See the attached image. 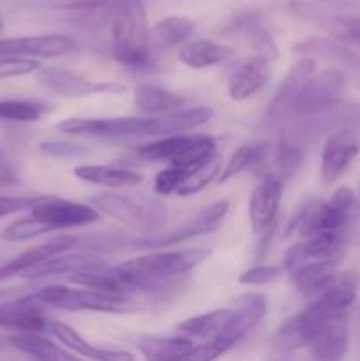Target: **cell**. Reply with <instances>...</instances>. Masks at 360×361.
I'll return each instance as SVG.
<instances>
[{
  "mask_svg": "<svg viewBox=\"0 0 360 361\" xmlns=\"http://www.w3.org/2000/svg\"><path fill=\"white\" fill-rule=\"evenodd\" d=\"M133 101L143 116H161L184 108L182 95L152 83H141L134 88Z\"/></svg>",
  "mask_w": 360,
  "mask_h": 361,
  "instance_id": "cell-23",
  "label": "cell"
},
{
  "mask_svg": "<svg viewBox=\"0 0 360 361\" xmlns=\"http://www.w3.org/2000/svg\"><path fill=\"white\" fill-rule=\"evenodd\" d=\"M270 76L267 60L260 56H247L236 62L228 76V94L233 101H246L256 95Z\"/></svg>",
  "mask_w": 360,
  "mask_h": 361,
  "instance_id": "cell-17",
  "label": "cell"
},
{
  "mask_svg": "<svg viewBox=\"0 0 360 361\" xmlns=\"http://www.w3.org/2000/svg\"><path fill=\"white\" fill-rule=\"evenodd\" d=\"M74 176L81 182L92 183V185L108 187V189H129L143 182V176L133 169L116 168V166L104 164H83L74 168Z\"/></svg>",
  "mask_w": 360,
  "mask_h": 361,
  "instance_id": "cell-22",
  "label": "cell"
},
{
  "mask_svg": "<svg viewBox=\"0 0 360 361\" xmlns=\"http://www.w3.org/2000/svg\"><path fill=\"white\" fill-rule=\"evenodd\" d=\"M307 337V349L314 361H342L348 351L349 324L346 314L307 323L300 316Z\"/></svg>",
  "mask_w": 360,
  "mask_h": 361,
  "instance_id": "cell-6",
  "label": "cell"
},
{
  "mask_svg": "<svg viewBox=\"0 0 360 361\" xmlns=\"http://www.w3.org/2000/svg\"><path fill=\"white\" fill-rule=\"evenodd\" d=\"M346 28H348L349 35H352V37L360 44V18H353V20H349L348 23H346Z\"/></svg>",
  "mask_w": 360,
  "mask_h": 361,
  "instance_id": "cell-41",
  "label": "cell"
},
{
  "mask_svg": "<svg viewBox=\"0 0 360 361\" xmlns=\"http://www.w3.org/2000/svg\"><path fill=\"white\" fill-rule=\"evenodd\" d=\"M339 261L341 259L313 261V263L304 264L295 275H292L293 282H295V288L299 289L300 295L307 296V298L321 295L330 286L335 275L339 274Z\"/></svg>",
  "mask_w": 360,
  "mask_h": 361,
  "instance_id": "cell-26",
  "label": "cell"
},
{
  "mask_svg": "<svg viewBox=\"0 0 360 361\" xmlns=\"http://www.w3.org/2000/svg\"><path fill=\"white\" fill-rule=\"evenodd\" d=\"M314 69H316V63L309 56L300 59L299 62L289 67L288 74L284 76L282 83L279 85L277 92H275L274 99H272L270 106L267 109V118L272 123H279L288 118L289 115H293L296 99H299L300 92L304 90L307 81L314 76Z\"/></svg>",
  "mask_w": 360,
  "mask_h": 361,
  "instance_id": "cell-12",
  "label": "cell"
},
{
  "mask_svg": "<svg viewBox=\"0 0 360 361\" xmlns=\"http://www.w3.org/2000/svg\"><path fill=\"white\" fill-rule=\"evenodd\" d=\"M9 344L37 361H83L41 334H14L9 337Z\"/></svg>",
  "mask_w": 360,
  "mask_h": 361,
  "instance_id": "cell-25",
  "label": "cell"
},
{
  "mask_svg": "<svg viewBox=\"0 0 360 361\" xmlns=\"http://www.w3.org/2000/svg\"><path fill=\"white\" fill-rule=\"evenodd\" d=\"M108 263L102 257L88 252H66L46 263L37 264L25 271L21 277L25 279H44V277H56V275H74L83 274V271H95L106 270Z\"/></svg>",
  "mask_w": 360,
  "mask_h": 361,
  "instance_id": "cell-19",
  "label": "cell"
},
{
  "mask_svg": "<svg viewBox=\"0 0 360 361\" xmlns=\"http://www.w3.org/2000/svg\"><path fill=\"white\" fill-rule=\"evenodd\" d=\"M229 203L228 201H217V203L210 204L208 208H205L203 212L196 215V217L191 219L189 222L182 224V228L175 229L172 233H166V235H155V236H147L141 242H134L136 247H147V249H162V247L175 245V243L182 242V240L193 238V236L205 235V233H212L214 229L219 228V222L224 219V215L228 214Z\"/></svg>",
  "mask_w": 360,
  "mask_h": 361,
  "instance_id": "cell-14",
  "label": "cell"
},
{
  "mask_svg": "<svg viewBox=\"0 0 360 361\" xmlns=\"http://www.w3.org/2000/svg\"><path fill=\"white\" fill-rule=\"evenodd\" d=\"M228 314L229 309H217L212 310V312L201 314V316L189 317V319L176 324L175 334L193 342L194 338H203V342L210 341V338L217 337L221 328L224 326Z\"/></svg>",
  "mask_w": 360,
  "mask_h": 361,
  "instance_id": "cell-29",
  "label": "cell"
},
{
  "mask_svg": "<svg viewBox=\"0 0 360 361\" xmlns=\"http://www.w3.org/2000/svg\"><path fill=\"white\" fill-rule=\"evenodd\" d=\"M35 197H25V196H0V221L9 215L18 214L23 210H32L35 204Z\"/></svg>",
  "mask_w": 360,
  "mask_h": 361,
  "instance_id": "cell-38",
  "label": "cell"
},
{
  "mask_svg": "<svg viewBox=\"0 0 360 361\" xmlns=\"http://www.w3.org/2000/svg\"><path fill=\"white\" fill-rule=\"evenodd\" d=\"M4 32V21H2V18H0V34H2Z\"/></svg>",
  "mask_w": 360,
  "mask_h": 361,
  "instance_id": "cell-42",
  "label": "cell"
},
{
  "mask_svg": "<svg viewBox=\"0 0 360 361\" xmlns=\"http://www.w3.org/2000/svg\"><path fill=\"white\" fill-rule=\"evenodd\" d=\"M355 204V192L349 187H341L328 201H309L295 219V228L302 238L318 233L342 231Z\"/></svg>",
  "mask_w": 360,
  "mask_h": 361,
  "instance_id": "cell-5",
  "label": "cell"
},
{
  "mask_svg": "<svg viewBox=\"0 0 360 361\" xmlns=\"http://www.w3.org/2000/svg\"><path fill=\"white\" fill-rule=\"evenodd\" d=\"M48 326L42 305L32 295L0 300V328L14 334H42Z\"/></svg>",
  "mask_w": 360,
  "mask_h": 361,
  "instance_id": "cell-15",
  "label": "cell"
},
{
  "mask_svg": "<svg viewBox=\"0 0 360 361\" xmlns=\"http://www.w3.org/2000/svg\"><path fill=\"white\" fill-rule=\"evenodd\" d=\"M196 30L194 20L187 16H166L155 21L148 28V41L152 49L166 51V49L184 46Z\"/></svg>",
  "mask_w": 360,
  "mask_h": 361,
  "instance_id": "cell-21",
  "label": "cell"
},
{
  "mask_svg": "<svg viewBox=\"0 0 360 361\" xmlns=\"http://www.w3.org/2000/svg\"><path fill=\"white\" fill-rule=\"evenodd\" d=\"M41 69V62L28 56H7L0 60V80L6 78L25 76V74L37 73Z\"/></svg>",
  "mask_w": 360,
  "mask_h": 361,
  "instance_id": "cell-35",
  "label": "cell"
},
{
  "mask_svg": "<svg viewBox=\"0 0 360 361\" xmlns=\"http://www.w3.org/2000/svg\"><path fill=\"white\" fill-rule=\"evenodd\" d=\"M210 254V249L150 252L133 257L113 270L129 291H157L172 279L189 274L200 267Z\"/></svg>",
  "mask_w": 360,
  "mask_h": 361,
  "instance_id": "cell-1",
  "label": "cell"
},
{
  "mask_svg": "<svg viewBox=\"0 0 360 361\" xmlns=\"http://www.w3.org/2000/svg\"><path fill=\"white\" fill-rule=\"evenodd\" d=\"M136 345L145 361H182L196 344L189 338L175 335V337H141Z\"/></svg>",
  "mask_w": 360,
  "mask_h": 361,
  "instance_id": "cell-27",
  "label": "cell"
},
{
  "mask_svg": "<svg viewBox=\"0 0 360 361\" xmlns=\"http://www.w3.org/2000/svg\"><path fill=\"white\" fill-rule=\"evenodd\" d=\"M267 314V300L260 293H247L236 300L235 307L229 309L224 326L217 334V337L228 345H236L253 328L258 326L263 316Z\"/></svg>",
  "mask_w": 360,
  "mask_h": 361,
  "instance_id": "cell-13",
  "label": "cell"
},
{
  "mask_svg": "<svg viewBox=\"0 0 360 361\" xmlns=\"http://www.w3.org/2000/svg\"><path fill=\"white\" fill-rule=\"evenodd\" d=\"M41 305L53 307V309L69 310H90V312L104 314H129L138 309V303L131 296L116 295V293L94 291V289H74L67 286L52 284L44 286L34 295Z\"/></svg>",
  "mask_w": 360,
  "mask_h": 361,
  "instance_id": "cell-4",
  "label": "cell"
},
{
  "mask_svg": "<svg viewBox=\"0 0 360 361\" xmlns=\"http://www.w3.org/2000/svg\"><path fill=\"white\" fill-rule=\"evenodd\" d=\"M42 113H44V106L37 101H25V99H2L0 101V120H6V122H37Z\"/></svg>",
  "mask_w": 360,
  "mask_h": 361,
  "instance_id": "cell-33",
  "label": "cell"
},
{
  "mask_svg": "<svg viewBox=\"0 0 360 361\" xmlns=\"http://www.w3.org/2000/svg\"><path fill=\"white\" fill-rule=\"evenodd\" d=\"M52 231L53 229L49 228V226L42 224L41 221H37V219H34L32 215H28V217L18 219V221L11 222V224L0 233V238H2L4 242L20 243L32 238H39V236H44Z\"/></svg>",
  "mask_w": 360,
  "mask_h": 361,
  "instance_id": "cell-34",
  "label": "cell"
},
{
  "mask_svg": "<svg viewBox=\"0 0 360 361\" xmlns=\"http://www.w3.org/2000/svg\"><path fill=\"white\" fill-rule=\"evenodd\" d=\"M186 175H187L186 169H180V168L161 169L154 178V190L159 194V196H168V194L176 192Z\"/></svg>",
  "mask_w": 360,
  "mask_h": 361,
  "instance_id": "cell-37",
  "label": "cell"
},
{
  "mask_svg": "<svg viewBox=\"0 0 360 361\" xmlns=\"http://www.w3.org/2000/svg\"><path fill=\"white\" fill-rule=\"evenodd\" d=\"M233 55L235 51L229 46L210 41V39H194L180 48L179 59L184 66L191 67V69H205V67L224 63Z\"/></svg>",
  "mask_w": 360,
  "mask_h": 361,
  "instance_id": "cell-24",
  "label": "cell"
},
{
  "mask_svg": "<svg viewBox=\"0 0 360 361\" xmlns=\"http://www.w3.org/2000/svg\"><path fill=\"white\" fill-rule=\"evenodd\" d=\"M92 207L113 221L148 236L159 235L168 222L164 203L155 197L106 192L95 196Z\"/></svg>",
  "mask_w": 360,
  "mask_h": 361,
  "instance_id": "cell-3",
  "label": "cell"
},
{
  "mask_svg": "<svg viewBox=\"0 0 360 361\" xmlns=\"http://www.w3.org/2000/svg\"><path fill=\"white\" fill-rule=\"evenodd\" d=\"M282 267H274V264H258V267L249 268L242 271L239 282L244 286H263L270 284L275 279L281 277Z\"/></svg>",
  "mask_w": 360,
  "mask_h": 361,
  "instance_id": "cell-36",
  "label": "cell"
},
{
  "mask_svg": "<svg viewBox=\"0 0 360 361\" xmlns=\"http://www.w3.org/2000/svg\"><path fill=\"white\" fill-rule=\"evenodd\" d=\"M221 171H222V162H221V157H219V154H217L215 157H212L210 161L205 162V164L198 166V168H194V169H189V171H187V175L184 176V180H182V183H180L176 194H179V196L187 197V196H193V194L200 192V190H203L205 187L210 185L215 178H219Z\"/></svg>",
  "mask_w": 360,
  "mask_h": 361,
  "instance_id": "cell-32",
  "label": "cell"
},
{
  "mask_svg": "<svg viewBox=\"0 0 360 361\" xmlns=\"http://www.w3.org/2000/svg\"><path fill=\"white\" fill-rule=\"evenodd\" d=\"M282 180L272 175H265V178L254 187L249 197V222L254 235L267 233L274 229L275 217L282 197Z\"/></svg>",
  "mask_w": 360,
  "mask_h": 361,
  "instance_id": "cell-16",
  "label": "cell"
},
{
  "mask_svg": "<svg viewBox=\"0 0 360 361\" xmlns=\"http://www.w3.org/2000/svg\"><path fill=\"white\" fill-rule=\"evenodd\" d=\"M30 215L49 226L53 231L92 224L99 219V212L90 204L74 203L55 196H37Z\"/></svg>",
  "mask_w": 360,
  "mask_h": 361,
  "instance_id": "cell-7",
  "label": "cell"
},
{
  "mask_svg": "<svg viewBox=\"0 0 360 361\" xmlns=\"http://www.w3.org/2000/svg\"><path fill=\"white\" fill-rule=\"evenodd\" d=\"M37 80L49 92L66 99L87 97L92 94H101V92H109V94L126 92V87L119 83L87 80L85 76H80L64 67H41L37 71Z\"/></svg>",
  "mask_w": 360,
  "mask_h": 361,
  "instance_id": "cell-9",
  "label": "cell"
},
{
  "mask_svg": "<svg viewBox=\"0 0 360 361\" xmlns=\"http://www.w3.org/2000/svg\"><path fill=\"white\" fill-rule=\"evenodd\" d=\"M214 111L207 106L196 108H180L176 111L166 113L161 116H150L145 134L148 136H184L189 130L203 126L212 118Z\"/></svg>",
  "mask_w": 360,
  "mask_h": 361,
  "instance_id": "cell-18",
  "label": "cell"
},
{
  "mask_svg": "<svg viewBox=\"0 0 360 361\" xmlns=\"http://www.w3.org/2000/svg\"><path fill=\"white\" fill-rule=\"evenodd\" d=\"M304 252L311 261H330L341 259L344 249V235L342 231L318 233L302 242Z\"/></svg>",
  "mask_w": 360,
  "mask_h": 361,
  "instance_id": "cell-31",
  "label": "cell"
},
{
  "mask_svg": "<svg viewBox=\"0 0 360 361\" xmlns=\"http://www.w3.org/2000/svg\"><path fill=\"white\" fill-rule=\"evenodd\" d=\"M268 147L263 141H251V143H244L242 147L236 148L232 154L229 161L222 166V171L219 175L217 183H226L228 180H232L233 176L240 175L242 171H246L251 166H256L267 157Z\"/></svg>",
  "mask_w": 360,
  "mask_h": 361,
  "instance_id": "cell-30",
  "label": "cell"
},
{
  "mask_svg": "<svg viewBox=\"0 0 360 361\" xmlns=\"http://www.w3.org/2000/svg\"><path fill=\"white\" fill-rule=\"evenodd\" d=\"M49 330H52V334L55 335V338L64 348L83 356V358H88L92 361H136V356L131 351L106 349L90 344L73 326H69L66 323H60V321H52L49 323Z\"/></svg>",
  "mask_w": 360,
  "mask_h": 361,
  "instance_id": "cell-20",
  "label": "cell"
},
{
  "mask_svg": "<svg viewBox=\"0 0 360 361\" xmlns=\"http://www.w3.org/2000/svg\"><path fill=\"white\" fill-rule=\"evenodd\" d=\"M360 154V134L353 127L344 126L332 130L321 150V178L332 183L352 166Z\"/></svg>",
  "mask_w": 360,
  "mask_h": 361,
  "instance_id": "cell-10",
  "label": "cell"
},
{
  "mask_svg": "<svg viewBox=\"0 0 360 361\" xmlns=\"http://www.w3.org/2000/svg\"><path fill=\"white\" fill-rule=\"evenodd\" d=\"M344 78L337 69H325L320 74H314L300 92L293 113L302 116L321 115L337 101L342 90Z\"/></svg>",
  "mask_w": 360,
  "mask_h": 361,
  "instance_id": "cell-11",
  "label": "cell"
},
{
  "mask_svg": "<svg viewBox=\"0 0 360 361\" xmlns=\"http://www.w3.org/2000/svg\"><path fill=\"white\" fill-rule=\"evenodd\" d=\"M41 152L52 157H73V155H80L85 152V147L78 143H71V141H46L41 143Z\"/></svg>",
  "mask_w": 360,
  "mask_h": 361,
  "instance_id": "cell-39",
  "label": "cell"
},
{
  "mask_svg": "<svg viewBox=\"0 0 360 361\" xmlns=\"http://www.w3.org/2000/svg\"><path fill=\"white\" fill-rule=\"evenodd\" d=\"M217 155V145L215 140L210 136H184L182 143H180L179 150L173 155L172 161L168 162L172 168H180V169H189L198 168V166L205 164L207 161H210L212 157Z\"/></svg>",
  "mask_w": 360,
  "mask_h": 361,
  "instance_id": "cell-28",
  "label": "cell"
},
{
  "mask_svg": "<svg viewBox=\"0 0 360 361\" xmlns=\"http://www.w3.org/2000/svg\"><path fill=\"white\" fill-rule=\"evenodd\" d=\"M20 182V175L13 159L6 148L0 145V187H13Z\"/></svg>",
  "mask_w": 360,
  "mask_h": 361,
  "instance_id": "cell-40",
  "label": "cell"
},
{
  "mask_svg": "<svg viewBox=\"0 0 360 361\" xmlns=\"http://www.w3.org/2000/svg\"><path fill=\"white\" fill-rule=\"evenodd\" d=\"M150 116H115V118H73L60 120L56 129L69 136L124 137L145 134Z\"/></svg>",
  "mask_w": 360,
  "mask_h": 361,
  "instance_id": "cell-8",
  "label": "cell"
},
{
  "mask_svg": "<svg viewBox=\"0 0 360 361\" xmlns=\"http://www.w3.org/2000/svg\"><path fill=\"white\" fill-rule=\"evenodd\" d=\"M150 41L143 4L140 0H116L112 21V55L129 69L150 62Z\"/></svg>",
  "mask_w": 360,
  "mask_h": 361,
  "instance_id": "cell-2",
  "label": "cell"
}]
</instances>
